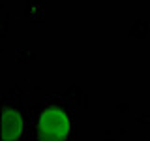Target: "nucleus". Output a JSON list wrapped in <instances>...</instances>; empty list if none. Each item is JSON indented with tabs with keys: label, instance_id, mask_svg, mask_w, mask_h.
<instances>
[{
	"label": "nucleus",
	"instance_id": "obj_2",
	"mask_svg": "<svg viewBox=\"0 0 150 141\" xmlns=\"http://www.w3.org/2000/svg\"><path fill=\"white\" fill-rule=\"evenodd\" d=\"M25 122L13 107H4L2 109V122H0V132H2V141H19L23 135Z\"/></svg>",
	"mask_w": 150,
	"mask_h": 141
},
{
	"label": "nucleus",
	"instance_id": "obj_1",
	"mask_svg": "<svg viewBox=\"0 0 150 141\" xmlns=\"http://www.w3.org/2000/svg\"><path fill=\"white\" fill-rule=\"evenodd\" d=\"M71 130L69 115L58 105H49L41 111L38 120L40 141H66Z\"/></svg>",
	"mask_w": 150,
	"mask_h": 141
}]
</instances>
